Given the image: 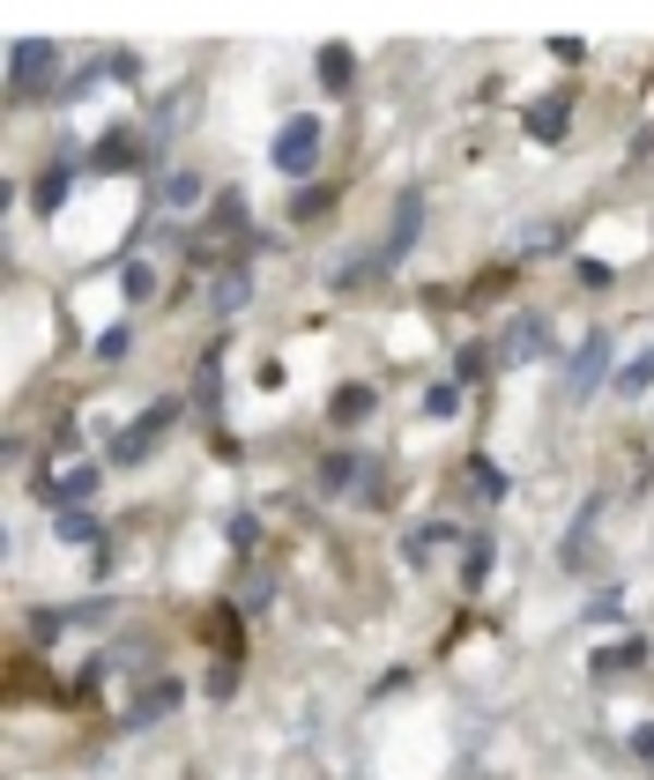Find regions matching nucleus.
Returning <instances> with one entry per match:
<instances>
[{
  "mask_svg": "<svg viewBox=\"0 0 654 780\" xmlns=\"http://www.w3.org/2000/svg\"><path fill=\"white\" fill-rule=\"evenodd\" d=\"M320 491H327V498H358V491H372V453H358V447L327 453V461H320Z\"/></svg>",
  "mask_w": 654,
  "mask_h": 780,
  "instance_id": "5",
  "label": "nucleus"
},
{
  "mask_svg": "<svg viewBox=\"0 0 654 780\" xmlns=\"http://www.w3.org/2000/svg\"><path fill=\"white\" fill-rule=\"evenodd\" d=\"M105 602H82V610H38L31 617V639H60V632H68V624H105Z\"/></svg>",
  "mask_w": 654,
  "mask_h": 780,
  "instance_id": "12",
  "label": "nucleus"
},
{
  "mask_svg": "<svg viewBox=\"0 0 654 780\" xmlns=\"http://www.w3.org/2000/svg\"><path fill=\"white\" fill-rule=\"evenodd\" d=\"M640 387H654V357H632V365L617 371V394H640Z\"/></svg>",
  "mask_w": 654,
  "mask_h": 780,
  "instance_id": "27",
  "label": "nucleus"
},
{
  "mask_svg": "<svg viewBox=\"0 0 654 780\" xmlns=\"http://www.w3.org/2000/svg\"><path fill=\"white\" fill-rule=\"evenodd\" d=\"M223 535H231V550H253V535H261V528H253V513H239V521H231Z\"/></svg>",
  "mask_w": 654,
  "mask_h": 780,
  "instance_id": "32",
  "label": "nucleus"
},
{
  "mask_svg": "<svg viewBox=\"0 0 654 780\" xmlns=\"http://www.w3.org/2000/svg\"><path fill=\"white\" fill-rule=\"evenodd\" d=\"M647 661V639H625V647H603L595 655V677H625V669H640Z\"/></svg>",
  "mask_w": 654,
  "mask_h": 780,
  "instance_id": "17",
  "label": "nucleus"
},
{
  "mask_svg": "<svg viewBox=\"0 0 654 780\" xmlns=\"http://www.w3.org/2000/svg\"><path fill=\"white\" fill-rule=\"evenodd\" d=\"M194 394H202V410H216V402H223V365H216V350L202 357V379H194Z\"/></svg>",
  "mask_w": 654,
  "mask_h": 780,
  "instance_id": "24",
  "label": "nucleus"
},
{
  "mask_svg": "<svg viewBox=\"0 0 654 780\" xmlns=\"http://www.w3.org/2000/svg\"><path fill=\"white\" fill-rule=\"evenodd\" d=\"M171 424H179V394H164V402H149V410L134 416L126 431H112V468H134V461H149V453L171 439Z\"/></svg>",
  "mask_w": 654,
  "mask_h": 780,
  "instance_id": "2",
  "label": "nucleus"
},
{
  "mask_svg": "<svg viewBox=\"0 0 654 780\" xmlns=\"http://www.w3.org/2000/svg\"><path fill=\"white\" fill-rule=\"evenodd\" d=\"M231 684H239V661H216V669H208V692L231 698Z\"/></svg>",
  "mask_w": 654,
  "mask_h": 780,
  "instance_id": "31",
  "label": "nucleus"
},
{
  "mask_svg": "<svg viewBox=\"0 0 654 780\" xmlns=\"http://www.w3.org/2000/svg\"><path fill=\"white\" fill-rule=\"evenodd\" d=\"M387 268H395L387 253H358V260H342V268H335V290H365L372 276H387Z\"/></svg>",
  "mask_w": 654,
  "mask_h": 780,
  "instance_id": "16",
  "label": "nucleus"
},
{
  "mask_svg": "<svg viewBox=\"0 0 654 780\" xmlns=\"http://www.w3.org/2000/svg\"><path fill=\"white\" fill-rule=\"evenodd\" d=\"M550 52H558L566 68H580V60H588V45H580V38H550Z\"/></svg>",
  "mask_w": 654,
  "mask_h": 780,
  "instance_id": "33",
  "label": "nucleus"
},
{
  "mask_svg": "<svg viewBox=\"0 0 654 780\" xmlns=\"http://www.w3.org/2000/svg\"><path fill=\"white\" fill-rule=\"evenodd\" d=\"M164 202H171V208H194V202H202V179H194V171H171V179H164Z\"/></svg>",
  "mask_w": 654,
  "mask_h": 780,
  "instance_id": "25",
  "label": "nucleus"
},
{
  "mask_svg": "<svg viewBox=\"0 0 654 780\" xmlns=\"http://www.w3.org/2000/svg\"><path fill=\"white\" fill-rule=\"evenodd\" d=\"M327 208H335V186H305V194L290 202V223H320Z\"/></svg>",
  "mask_w": 654,
  "mask_h": 780,
  "instance_id": "21",
  "label": "nucleus"
},
{
  "mask_svg": "<svg viewBox=\"0 0 654 780\" xmlns=\"http://www.w3.org/2000/svg\"><path fill=\"white\" fill-rule=\"evenodd\" d=\"M580 283H588V290H610L617 268H610V260H580Z\"/></svg>",
  "mask_w": 654,
  "mask_h": 780,
  "instance_id": "30",
  "label": "nucleus"
},
{
  "mask_svg": "<svg viewBox=\"0 0 654 780\" xmlns=\"http://www.w3.org/2000/svg\"><path fill=\"white\" fill-rule=\"evenodd\" d=\"M89 350H97L105 365H120L126 350H134V334H126V328H105V334H97V342H89Z\"/></svg>",
  "mask_w": 654,
  "mask_h": 780,
  "instance_id": "26",
  "label": "nucleus"
},
{
  "mask_svg": "<svg viewBox=\"0 0 654 780\" xmlns=\"http://www.w3.org/2000/svg\"><path fill=\"white\" fill-rule=\"evenodd\" d=\"M484 371H491L484 350H461V357H453V387H469V379H484Z\"/></svg>",
  "mask_w": 654,
  "mask_h": 780,
  "instance_id": "28",
  "label": "nucleus"
},
{
  "mask_svg": "<svg viewBox=\"0 0 654 780\" xmlns=\"http://www.w3.org/2000/svg\"><path fill=\"white\" fill-rule=\"evenodd\" d=\"M529 142H566V126H572V97L566 89H543V97H529Z\"/></svg>",
  "mask_w": 654,
  "mask_h": 780,
  "instance_id": "7",
  "label": "nucleus"
},
{
  "mask_svg": "<svg viewBox=\"0 0 654 780\" xmlns=\"http://www.w3.org/2000/svg\"><path fill=\"white\" fill-rule=\"evenodd\" d=\"M610 350H617V334H588V350H572V365H566L572 394H595L610 379Z\"/></svg>",
  "mask_w": 654,
  "mask_h": 780,
  "instance_id": "8",
  "label": "nucleus"
},
{
  "mask_svg": "<svg viewBox=\"0 0 654 780\" xmlns=\"http://www.w3.org/2000/svg\"><path fill=\"white\" fill-rule=\"evenodd\" d=\"M416 231H424V194L409 186L402 202H395V231H387V246H379V253H387V260H402V253L416 246Z\"/></svg>",
  "mask_w": 654,
  "mask_h": 780,
  "instance_id": "11",
  "label": "nucleus"
},
{
  "mask_svg": "<svg viewBox=\"0 0 654 780\" xmlns=\"http://www.w3.org/2000/svg\"><path fill=\"white\" fill-rule=\"evenodd\" d=\"M97 484H105V468H97V461L52 468V476H45V505H52V513H75V505H89V491H97Z\"/></svg>",
  "mask_w": 654,
  "mask_h": 780,
  "instance_id": "4",
  "label": "nucleus"
},
{
  "mask_svg": "<svg viewBox=\"0 0 654 780\" xmlns=\"http://www.w3.org/2000/svg\"><path fill=\"white\" fill-rule=\"evenodd\" d=\"M120 290L134 297V305H142V297H157V268H149V260H126V268H120Z\"/></svg>",
  "mask_w": 654,
  "mask_h": 780,
  "instance_id": "22",
  "label": "nucleus"
},
{
  "mask_svg": "<svg viewBox=\"0 0 654 780\" xmlns=\"http://www.w3.org/2000/svg\"><path fill=\"white\" fill-rule=\"evenodd\" d=\"M68 194H75V164H68V157H52V164L38 171V186H31V208L52 216V208H68Z\"/></svg>",
  "mask_w": 654,
  "mask_h": 780,
  "instance_id": "10",
  "label": "nucleus"
},
{
  "mask_svg": "<svg viewBox=\"0 0 654 780\" xmlns=\"http://www.w3.org/2000/svg\"><path fill=\"white\" fill-rule=\"evenodd\" d=\"M134 157H142V134H105L97 149H89V171H134Z\"/></svg>",
  "mask_w": 654,
  "mask_h": 780,
  "instance_id": "14",
  "label": "nucleus"
},
{
  "mask_svg": "<svg viewBox=\"0 0 654 780\" xmlns=\"http://www.w3.org/2000/svg\"><path fill=\"white\" fill-rule=\"evenodd\" d=\"M558 342H550V320L543 313H521L513 328H506V350H498V365H535V357H550Z\"/></svg>",
  "mask_w": 654,
  "mask_h": 780,
  "instance_id": "6",
  "label": "nucleus"
},
{
  "mask_svg": "<svg viewBox=\"0 0 654 780\" xmlns=\"http://www.w3.org/2000/svg\"><path fill=\"white\" fill-rule=\"evenodd\" d=\"M453 410H461V387H453V379H447V387H432V394H424V416H453Z\"/></svg>",
  "mask_w": 654,
  "mask_h": 780,
  "instance_id": "29",
  "label": "nucleus"
},
{
  "mask_svg": "<svg viewBox=\"0 0 654 780\" xmlns=\"http://www.w3.org/2000/svg\"><path fill=\"white\" fill-rule=\"evenodd\" d=\"M372 410H379V394H372V387H335V402H327V424L358 431V424H365Z\"/></svg>",
  "mask_w": 654,
  "mask_h": 780,
  "instance_id": "13",
  "label": "nucleus"
},
{
  "mask_svg": "<svg viewBox=\"0 0 654 780\" xmlns=\"http://www.w3.org/2000/svg\"><path fill=\"white\" fill-rule=\"evenodd\" d=\"M60 68H68V52L52 38H15V52H8V105L45 97V89L60 83Z\"/></svg>",
  "mask_w": 654,
  "mask_h": 780,
  "instance_id": "1",
  "label": "nucleus"
},
{
  "mask_svg": "<svg viewBox=\"0 0 654 780\" xmlns=\"http://www.w3.org/2000/svg\"><path fill=\"white\" fill-rule=\"evenodd\" d=\"M52 528H60V543H97V513H89V505H75V513H52Z\"/></svg>",
  "mask_w": 654,
  "mask_h": 780,
  "instance_id": "20",
  "label": "nucleus"
},
{
  "mask_svg": "<svg viewBox=\"0 0 654 780\" xmlns=\"http://www.w3.org/2000/svg\"><path fill=\"white\" fill-rule=\"evenodd\" d=\"M313 75H320V89H350V83H358V60H350V45H320Z\"/></svg>",
  "mask_w": 654,
  "mask_h": 780,
  "instance_id": "15",
  "label": "nucleus"
},
{
  "mask_svg": "<svg viewBox=\"0 0 654 780\" xmlns=\"http://www.w3.org/2000/svg\"><path fill=\"white\" fill-rule=\"evenodd\" d=\"M245 223V194H216L208 202V239H223V231H239Z\"/></svg>",
  "mask_w": 654,
  "mask_h": 780,
  "instance_id": "18",
  "label": "nucleus"
},
{
  "mask_svg": "<svg viewBox=\"0 0 654 780\" xmlns=\"http://www.w3.org/2000/svg\"><path fill=\"white\" fill-rule=\"evenodd\" d=\"M484 573H491V535H476L461 550V587H484Z\"/></svg>",
  "mask_w": 654,
  "mask_h": 780,
  "instance_id": "23",
  "label": "nucleus"
},
{
  "mask_svg": "<svg viewBox=\"0 0 654 780\" xmlns=\"http://www.w3.org/2000/svg\"><path fill=\"white\" fill-rule=\"evenodd\" d=\"M179 698H186V692H179V677H157V684H142V698L126 706V729H149V721H164Z\"/></svg>",
  "mask_w": 654,
  "mask_h": 780,
  "instance_id": "9",
  "label": "nucleus"
},
{
  "mask_svg": "<svg viewBox=\"0 0 654 780\" xmlns=\"http://www.w3.org/2000/svg\"><path fill=\"white\" fill-rule=\"evenodd\" d=\"M632 758H647V766H654V729H632Z\"/></svg>",
  "mask_w": 654,
  "mask_h": 780,
  "instance_id": "34",
  "label": "nucleus"
},
{
  "mask_svg": "<svg viewBox=\"0 0 654 780\" xmlns=\"http://www.w3.org/2000/svg\"><path fill=\"white\" fill-rule=\"evenodd\" d=\"M276 171L283 179H313V164H320V120L313 112H298V120H283V134H276Z\"/></svg>",
  "mask_w": 654,
  "mask_h": 780,
  "instance_id": "3",
  "label": "nucleus"
},
{
  "mask_svg": "<svg viewBox=\"0 0 654 780\" xmlns=\"http://www.w3.org/2000/svg\"><path fill=\"white\" fill-rule=\"evenodd\" d=\"M245 297H253V283H245L239 268H231V276H216V290H208V305H216V313H245Z\"/></svg>",
  "mask_w": 654,
  "mask_h": 780,
  "instance_id": "19",
  "label": "nucleus"
}]
</instances>
